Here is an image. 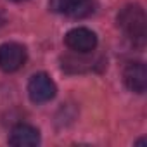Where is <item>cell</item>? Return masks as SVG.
<instances>
[{
    "mask_svg": "<svg viewBox=\"0 0 147 147\" xmlns=\"http://www.w3.org/2000/svg\"><path fill=\"white\" fill-rule=\"evenodd\" d=\"M118 26L121 31L133 42V43H144L145 33H147V16L145 11L138 4L125 5L118 14Z\"/></svg>",
    "mask_w": 147,
    "mask_h": 147,
    "instance_id": "1",
    "label": "cell"
},
{
    "mask_svg": "<svg viewBox=\"0 0 147 147\" xmlns=\"http://www.w3.org/2000/svg\"><path fill=\"white\" fill-rule=\"evenodd\" d=\"M57 87L47 73H36L28 83V95L35 104H45L55 97Z\"/></svg>",
    "mask_w": 147,
    "mask_h": 147,
    "instance_id": "2",
    "label": "cell"
},
{
    "mask_svg": "<svg viewBox=\"0 0 147 147\" xmlns=\"http://www.w3.org/2000/svg\"><path fill=\"white\" fill-rule=\"evenodd\" d=\"M64 43L76 54H90L97 47V35L88 28H73L66 33Z\"/></svg>",
    "mask_w": 147,
    "mask_h": 147,
    "instance_id": "3",
    "label": "cell"
},
{
    "mask_svg": "<svg viewBox=\"0 0 147 147\" xmlns=\"http://www.w3.org/2000/svg\"><path fill=\"white\" fill-rule=\"evenodd\" d=\"M26 62V49L16 42H5L0 45V69L4 73H14Z\"/></svg>",
    "mask_w": 147,
    "mask_h": 147,
    "instance_id": "4",
    "label": "cell"
},
{
    "mask_svg": "<svg viewBox=\"0 0 147 147\" xmlns=\"http://www.w3.org/2000/svg\"><path fill=\"white\" fill-rule=\"evenodd\" d=\"M123 82L125 85L135 92V94H144L147 88V69L145 64L140 61L128 62L123 69Z\"/></svg>",
    "mask_w": 147,
    "mask_h": 147,
    "instance_id": "5",
    "label": "cell"
},
{
    "mask_svg": "<svg viewBox=\"0 0 147 147\" xmlns=\"http://www.w3.org/2000/svg\"><path fill=\"white\" fill-rule=\"evenodd\" d=\"M9 144L14 147H35L40 144V131L38 128L26 123L16 125L11 131Z\"/></svg>",
    "mask_w": 147,
    "mask_h": 147,
    "instance_id": "6",
    "label": "cell"
},
{
    "mask_svg": "<svg viewBox=\"0 0 147 147\" xmlns=\"http://www.w3.org/2000/svg\"><path fill=\"white\" fill-rule=\"evenodd\" d=\"M54 7L69 18L82 19L94 12V0H54Z\"/></svg>",
    "mask_w": 147,
    "mask_h": 147,
    "instance_id": "7",
    "label": "cell"
},
{
    "mask_svg": "<svg viewBox=\"0 0 147 147\" xmlns=\"http://www.w3.org/2000/svg\"><path fill=\"white\" fill-rule=\"evenodd\" d=\"M12 2H23V0H12Z\"/></svg>",
    "mask_w": 147,
    "mask_h": 147,
    "instance_id": "8",
    "label": "cell"
}]
</instances>
